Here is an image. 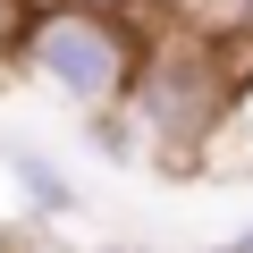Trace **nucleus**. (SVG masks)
<instances>
[{"label": "nucleus", "instance_id": "obj_1", "mask_svg": "<svg viewBox=\"0 0 253 253\" xmlns=\"http://www.w3.org/2000/svg\"><path fill=\"white\" fill-rule=\"evenodd\" d=\"M9 51H17L34 93L68 101V110H93V118L118 110L126 84H135V34L101 0H42V9H26Z\"/></svg>", "mask_w": 253, "mask_h": 253}, {"label": "nucleus", "instance_id": "obj_2", "mask_svg": "<svg viewBox=\"0 0 253 253\" xmlns=\"http://www.w3.org/2000/svg\"><path fill=\"white\" fill-rule=\"evenodd\" d=\"M9 169H17V186H26V203L42 211V219H59V211H76V186L51 169V161H34V152H9Z\"/></svg>", "mask_w": 253, "mask_h": 253}, {"label": "nucleus", "instance_id": "obj_3", "mask_svg": "<svg viewBox=\"0 0 253 253\" xmlns=\"http://www.w3.org/2000/svg\"><path fill=\"white\" fill-rule=\"evenodd\" d=\"M17 34V0H0V42H9Z\"/></svg>", "mask_w": 253, "mask_h": 253}]
</instances>
